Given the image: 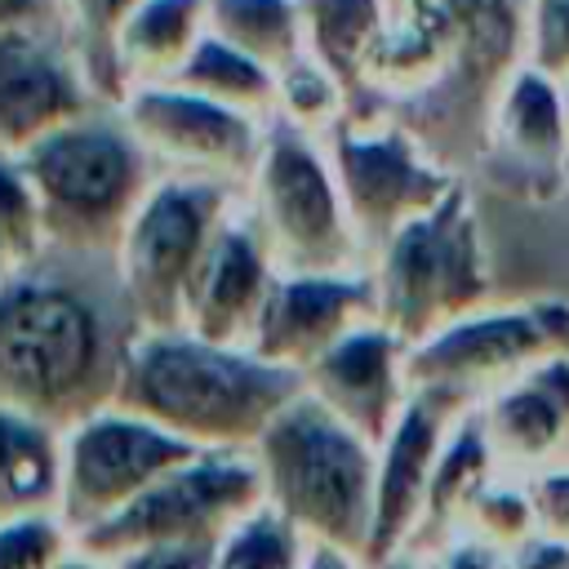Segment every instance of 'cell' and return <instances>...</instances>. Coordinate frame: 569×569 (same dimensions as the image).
<instances>
[{"instance_id":"5b68a950","label":"cell","mask_w":569,"mask_h":569,"mask_svg":"<svg viewBox=\"0 0 569 569\" xmlns=\"http://www.w3.org/2000/svg\"><path fill=\"white\" fill-rule=\"evenodd\" d=\"M18 164L36 187L49 249L80 258H116L129 218L160 178L116 107L62 124L27 147Z\"/></svg>"},{"instance_id":"ba28073f","label":"cell","mask_w":569,"mask_h":569,"mask_svg":"<svg viewBox=\"0 0 569 569\" xmlns=\"http://www.w3.org/2000/svg\"><path fill=\"white\" fill-rule=\"evenodd\" d=\"M244 187L204 178H156L129 218L116 271L142 329H182L209 244Z\"/></svg>"},{"instance_id":"ac0fdd59","label":"cell","mask_w":569,"mask_h":569,"mask_svg":"<svg viewBox=\"0 0 569 569\" xmlns=\"http://www.w3.org/2000/svg\"><path fill=\"white\" fill-rule=\"evenodd\" d=\"M405 360H409V347L382 320H369V325L351 329L342 342H333L302 373V382L347 427H356L365 440L382 445L413 396Z\"/></svg>"},{"instance_id":"cb8c5ba5","label":"cell","mask_w":569,"mask_h":569,"mask_svg":"<svg viewBox=\"0 0 569 569\" xmlns=\"http://www.w3.org/2000/svg\"><path fill=\"white\" fill-rule=\"evenodd\" d=\"M187 93H200L209 102H222L231 111L258 116V120H276V98H280V76L271 67H262L258 58L240 53L236 44L218 40L213 31L200 36V44L191 49V58L178 67V76L169 80Z\"/></svg>"},{"instance_id":"4316f807","label":"cell","mask_w":569,"mask_h":569,"mask_svg":"<svg viewBox=\"0 0 569 569\" xmlns=\"http://www.w3.org/2000/svg\"><path fill=\"white\" fill-rule=\"evenodd\" d=\"M209 31L276 76L307 49L302 0H209Z\"/></svg>"},{"instance_id":"f546056e","label":"cell","mask_w":569,"mask_h":569,"mask_svg":"<svg viewBox=\"0 0 569 569\" xmlns=\"http://www.w3.org/2000/svg\"><path fill=\"white\" fill-rule=\"evenodd\" d=\"M307 538L267 502L249 511L213 551V569H302Z\"/></svg>"},{"instance_id":"836d02e7","label":"cell","mask_w":569,"mask_h":569,"mask_svg":"<svg viewBox=\"0 0 569 569\" xmlns=\"http://www.w3.org/2000/svg\"><path fill=\"white\" fill-rule=\"evenodd\" d=\"M213 551L209 542H151V547H133L124 556H116V569H213Z\"/></svg>"},{"instance_id":"d4e9b609","label":"cell","mask_w":569,"mask_h":569,"mask_svg":"<svg viewBox=\"0 0 569 569\" xmlns=\"http://www.w3.org/2000/svg\"><path fill=\"white\" fill-rule=\"evenodd\" d=\"M138 4L142 0H58L62 44L76 53V62L102 107H120L129 93L120 62H116V44Z\"/></svg>"},{"instance_id":"b9f144b4","label":"cell","mask_w":569,"mask_h":569,"mask_svg":"<svg viewBox=\"0 0 569 569\" xmlns=\"http://www.w3.org/2000/svg\"><path fill=\"white\" fill-rule=\"evenodd\" d=\"M9 276H13V267H9V262H4V258H0V284H4V280H9Z\"/></svg>"},{"instance_id":"9a60e30c","label":"cell","mask_w":569,"mask_h":569,"mask_svg":"<svg viewBox=\"0 0 569 569\" xmlns=\"http://www.w3.org/2000/svg\"><path fill=\"white\" fill-rule=\"evenodd\" d=\"M378 320V289L369 271H276L249 351L307 373L351 329Z\"/></svg>"},{"instance_id":"5bb4252c","label":"cell","mask_w":569,"mask_h":569,"mask_svg":"<svg viewBox=\"0 0 569 569\" xmlns=\"http://www.w3.org/2000/svg\"><path fill=\"white\" fill-rule=\"evenodd\" d=\"M471 405L462 396L436 391V387H413L405 413L378 445V480H373V529L365 560L382 565L400 551H413L422 516H427V493L431 476L440 462V449L453 431V422Z\"/></svg>"},{"instance_id":"ab89813d","label":"cell","mask_w":569,"mask_h":569,"mask_svg":"<svg viewBox=\"0 0 569 569\" xmlns=\"http://www.w3.org/2000/svg\"><path fill=\"white\" fill-rule=\"evenodd\" d=\"M53 569H116L107 556H98V551H89V547H80V542H71V551L53 565Z\"/></svg>"},{"instance_id":"8992f818","label":"cell","mask_w":569,"mask_h":569,"mask_svg":"<svg viewBox=\"0 0 569 569\" xmlns=\"http://www.w3.org/2000/svg\"><path fill=\"white\" fill-rule=\"evenodd\" d=\"M369 276L378 289V320L405 347H418L480 311L489 293V262L467 187L458 182L436 209L405 222L378 249Z\"/></svg>"},{"instance_id":"603a6c76","label":"cell","mask_w":569,"mask_h":569,"mask_svg":"<svg viewBox=\"0 0 569 569\" xmlns=\"http://www.w3.org/2000/svg\"><path fill=\"white\" fill-rule=\"evenodd\" d=\"M498 471H502V467H498L493 445H489V436H485L480 409L471 405V409L453 422V431H449V440H445V449H440V462H436V476H431V493H427V516H422V529H418L413 551H431L436 542H445V538L458 529L467 502H471Z\"/></svg>"},{"instance_id":"f1b7e54d","label":"cell","mask_w":569,"mask_h":569,"mask_svg":"<svg viewBox=\"0 0 569 569\" xmlns=\"http://www.w3.org/2000/svg\"><path fill=\"white\" fill-rule=\"evenodd\" d=\"M462 533H476L485 542H493L498 551H511L520 547L529 533H538V502H533V489H529V476H511V471H498L462 511L458 520ZM453 529V533H458Z\"/></svg>"},{"instance_id":"d6a6232c","label":"cell","mask_w":569,"mask_h":569,"mask_svg":"<svg viewBox=\"0 0 569 569\" xmlns=\"http://www.w3.org/2000/svg\"><path fill=\"white\" fill-rule=\"evenodd\" d=\"M525 62L533 71L569 84V0H529Z\"/></svg>"},{"instance_id":"277c9868","label":"cell","mask_w":569,"mask_h":569,"mask_svg":"<svg viewBox=\"0 0 569 569\" xmlns=\"http://www.w3.org/2000/svg\"><path fill=\"white\" fill-rule=\"evenodd\" d=\"M262 471V498L307 542H333L347 551L369 547L378 445L325 409L307 387L271 418L253 445Z\"/></svg>"},{"instance_id":"3957f363","label":"cell","mask_w":569,"mask_h":569,"mask_svg":"<svg viewBox=\"0 0 569 569\" xmlns=\"http://www.w3.org/2000/svg\"><path fill=\"white\" fill-rule=\"evenodd\" d=\"M529 0H387L360 89L382 98H449L485 111L525 62Z\"/></svg>"},{"instance_id":"484cf974","label":"cell","mask_w":569,"mask_h":569,"mask_svg":"<svg viewBox=\"0 0 569 569\" xmlns=\"http://www.w3.org/2000/svg\"><path fill=\"white\" fill-rule=\"evenodd\" d=\"M387 22V0H302L307 49L356 93L369 49Z\"/></svg>"},{"instance_id":"ffe728a7","label":"cell","mask_w":569,"mask_h":569,"mask_svg":"<svg viewBox=\"0 0 569 569\" xmlns=\"http://www.w3.org/2000/svg\"><path fill=\"white\" fill-rule=\"evenodd\" d=\"M489 138L511 164L556 173L569 156V111H565V84L520 62L511 80L502 84L489 120Z\"/></svg>"},{"instance_id":"44dd1931","label":"cell","mask_w":569,"mask_h":569,"mask_svg":"<svg viewBox=\"0 0 569 569\" xmlns=\"http://www.w3.org/2000/svg\"><path fill=\"white\" fill-rule=\"evenodd\" d=\"M62 431L27 409L0 405V520L58 511Z\"/></svg>"},{"instance_id":"83f0119b","label":"cell","mask_w":569,"mask_h":569,"mask_svg":"<svg viewBox=\"0 0 569 569\" xmlns=\"http://www.w3.org/2000/svg\"><path fill=\"white\" fill-rule=\"evenodd\" d=\"M347 98L351 89L311 53L302 49L284 71H280V98H276V120L311 133V138H329L342 120H347Z\"/></svg>"},{"instance_id":"30bf717a","label":"cell","mask_w":569,"mask_h":569,"mask_svg":"<svg viewBox=\"0 0 569 569\" xmlns=\"http://www.w3.org/2000/svg\"><path fill=\"white\" fill-rule=\"evenodd\" d=\"M325 151L333 160L351 227L360 236L365 267L405 222L422 218L458 187L436 151L396 120H356L347 111V120L325 138Z\"/></svg>"},{"instance_id":"1f68e13d","label":"cell","mask_w":569,"mask_h":569,"mask_svg":"<svg viewBox=\"0 0 569 569\" xmlns=\"http://www.w3.org/2000/svg\"><path fill=\"white\" fill-rule=\"evenodd\" d=\"M76 533L58 511L0 520V569H53L71 551Z\"/></svg>"},{"instance_id":"7a4b0ae2","label":"cell","mask_w":569,"mask_h":569,"mask_svg":"<svg viewBox=\"0 0 569 569\" xmlns=\"http://www.w3.org/2000/svg\"><path fill=\"white\" fill-rule=\"evenodd\" d=\"M302 373L191 329H138L111 405L151 418L196 449H253L302 391Z\"/></svg>"},{"instance_id":"d590c367","label":"cell","mask_w":569,"mask_h":569,"mask_svg":"<svg viewBox=\"0 0 569 569\" xmlns=\"http://www.w3.org/2000/svg\"><path fill=\"white\" fill-rule=\"evenodd\" d=\"M529 489H533V502H538V525L569 538V462L560 458V462L533 471Z\"/></svg>"},{"instance_id":"f35d334b","label":"cell","mask_w":569,"mask_h":569,"mask_svg":"<svg viewBox=\"0 0 569 569\" xmlns=\"http://www.w3.org/2000/svg\"><path fill=\"white\" fill-rule=\"evenodd\" d=\"M302 569H373V565L360 551H347V547H333V542H307Z\"/></svg>"},{"instance_id":"2e32d148","label":"cell","mask_w":569,"mask_h":569,"mask_svg":"<svg viewBox=\"0 0 569 569\" xmlns=\"http://www.w3.org/2000/svg\"><path fill=\"white\" fill-rule=\"evenodd\" d=\"M98 107L76 53L49 31L0 36V156H22Z\"/></svg>"},{"instance_id":"60d3db41","label":"cell","mask_w":569,"mask_h":569,"mask_svg":"<svg viewBox=\"0 0 569 569\" xmlns=\"http://www.w3.org/2000/svg\"><path fill=\"white\" fill-rule=\"evenodd\" d=\"M373 569H427V556L422 551H400V556H391V560H382Z\"/></svg>"},{"instance_id":"7402d4cb","label":"cell","mask_w":569,"mask_h":569,"mask_svg":"<svg viewBox=\"0 0 569 569\" xmlns=\"http://www.w3.org/2000/svg\"><path fill=\"white\" fill-rule=\"evenodd\" d=\"M204 31H209V0H142L116 44L124 89L169 84Z\"/></svg>"},{"instance_id":"4dcf8cb0","label":"cell","mask_w":569,"mask_h":569,"mask_svg":"<svg viewBox=\"0 0 569 569\" xmlns=\"http://www.w3.org/2000/svg\"><path fill=\"white\" fill-rule=\"evenodd\" d=\"M49 253L44 213L18 156H0V258L22 271Z\"/></svg>"},{"instance_id":"e0dca14e","label":"cell","mask_w":569,"mask_h":569,"mask_svg":"<svg viewBox=\"0 0 569 569\" xmlns=\"http://www.w3.org/2000/svg\"><path fill=\"white\" fill-rule=\"evenodd\" d=\"M271 280H276V262H271L267 236L258 227V213H253L249 187H244L231 200V209L209 244V258L191 289L182 329H191L209 342H222V347H249L262 302L271 293Z\"/></svg>"},{"instance_id":"52a82bcc","label":"cell","mask_w":569,"mask_h":569,"mask_svg":"<svg viewBox=\"0 0 569 569\" xmlns=\"http://www.w3.org/2000/svg\"><path fill=\"white\" fill-rule=\"evenodd\" d=\"M249 204L276 271H369L320 138L271 120L262 160L249 178Z\"/></svg>"},{"instance_id":"74e56055","label":"cell","mask_w":569,"mask_h":569,"mask_svg":"<svg viewBox=\"0 0 569 569\" xmlns=\"http://www.w3.org/2000/svg\"><path fill=\"white\" fill-rule=\"evenodd\" d=\"M58 27V0H0V36L9 31H44Z\"/></svg>"},{"instance_id":"e575fe53","label":"cell","mask_w":569,"mask_h":569,"mask_svg":"<svg viewBox=\"0 0 569 569\" xmlns=\"http://www.w3.org/2000/svg\"><path fill=\"white\" fill-rule=\"evenodd\" d=\"M427 556V569H507V551H498L493 542L476 538V533H449L445 542H436Z\"/></svg>"},{"instance_id":"7bdbcfd3","label":"cell","mask_w":569,"mask_h":569,"mask_svg":"<svg viewBox=\"0 0 569 569\" xmlns=\"http://www.w3.org/2000/svg\"><path fill=\"white\" fill-rule=\"evenodd\" d=\"M565 111H569V84H565Z\"/></svg>"},{"instance_id":"8d00e7d4","label":"cell","mask_w":569,"mask_h":569,"mask_svg":"<svg viewBox=\"0 0 569 569\" xmlns=\"http://www.w3.org/2000/svg\"><path fill=\"white\" fill-rule=\"evenodd\" d=\"M507 569H569V538L538 529L507 551Z\"/></svg>"},{"instance_id":"6da1fadb","label":"cell","mask_w":569,"mask_h":569,"mask_svg":"<svg viewBox=\"0 0 569 569\" xmlns=\"http://www.w3.org/2000/svg\"><path fill=\"white\" fill-rule=\"evenodd\" d=\"M138 329L116 258L49 249L0 284V405L67 431L111 405Z\"/></svg>"},{"instance_id":"9c48e42d","label":"cell","mask_w":569,"mask_h":569,"mask_svg":"<svg viewBox=\"0 0 569 569\" xmlns=\"http://www.w3.org/2000/svg\"><path fill=\"white\" fill-rule=\"evenodd\" d=\"M262 502L267 498H262V471L253 462V449H200L173 471H164L151 489H142L124 511L80 533L76 542L107 560L151 542L218 547Z\"/></svg>"},{"instance_id":"d6986e66","label":"cell","mask_w":569,"mask_h":569,"mask_svg":"<svg viewBox=\"0 0 569 569\" xmlns=\"http://www.w3.org/2000/svg\"><path fill=\"white\" fill-rule=\"evenodd\" d=\"M476 409L502 471L533 476L560 462L569 449V351L538 360Z\"/></svg>"},{"instance_id":"8fae6325","label":"cell","mask_w":569,"mask_h":569,"mask_svg":"<svg viewBox=\"0 0 569 569\" xmlns=\"http://www.w3.org/2000/svg\"><path fill=\"white\" fill-rule=\"evenodd\" d=\"M191 453L200 449L120 405L71 422L62 431V525L76 538L98 529Z\"/></svg>"},{"instance_id":"4fadbf2b","label":"cell","mask_w":569,"mask_h":569,"mask_svg":"<svg viewBox=\"0 0 569 569\" xmlns=\"http://www.w3.org/2000/svg\"><path fill=\"white\" fill-rule=\"evenodd\" d=\"M116 111L160 178H204L236 187H249L271 129L258 116L231 111L178 84H133Z\"/></svg>"},{"instance_id":"7c38bea8","label":"cell","mask_w":569,"mask_h":569,"mask_svg":"<svg viewBox=\"0 0 569 569\" xmlns=\"http://www.w3.org/2000/svg\"><path fill=\"white\" fill-rule=\"evenodd\" d=\"M569 351V307L529 302V307H480L427 342L409 347V387H436L480 405L489 391L507 387L538 360Z\"/></svg>"}]
</instances>
